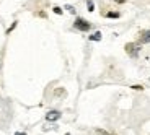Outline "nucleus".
<instances>
[{"label":"nucleus","instance_id":"1","mask_svg":"<svg viewBox=\"0 0 150 135\" xmlns=\"http://www.w3.org/2000/svg\"><path fill=\"white\" fill-rule=\"evenodd\" d=\"M74 28L75 30H79V31H88L91 28V25L86 21V20H83V18H77L75 23H74Z\"/></svg>","mask_w":150,"mask_h":135},{"label":"nucleus","instance_id":"2","mask_svg":"<svg viewBox=\"0 0 150 135\" xmlns=\"http://www.w3.org/2000/svg\"><path fill=\"white\" fill-rule=\"evenodd\" d=\"M126 52L129 54V56H137V52H139V47L134 44V42H129V44H126Z\"/></svg>","mask_w":150,"mask_h":135},{"label":"nucleus","instance_id":"3","mask_svg":"<svg viewBox=\"0 0 150 135\" xmlns=\"http://www.w3.org/2000/svg\"><path fill=\"white\" fill-rule=\"evenodd\" d=\"M59 117H60L59 111H49V112L46 114V119H47V120H57Z\"/></svg>","mask_w":150,"mask_h":135},{"label":"nucleus","instance_id":"4","mask_svg":"<svg viewBox=\"0 0 150 135\" xmlns=\"http://www.w3.org/2000/svg\"><path fill=\"white\" fill-rule=\"evenodd\" d=\"M139 42H142V44H145V42H150V31H142V33H140Z\"/></svg>","mask_w":150,"mask_h":135},{"label":"nucleus","instance_id":"5","mask_svg":"<svg viewBox=\"0 0 150 135\" xmlns=\"http://www.w3.org/2000/svg\"><path fill=\"white\" fill-rule=\"evenodd\" d=\"M103 16H106V18H119L121 13L119 11H103Z\"/></svg>","mask_w":150,"mask_h":135},{"label":"nucleus","instance_id":"6","mask_svg":"<svg viewBox=\"0 0 150 135\" xmlns=\"http://www.w3.org/2000/svg\"><path fill=\"white\" fill-rule=\"evenodd\" d=\"M90 41H101V33H100V31L93 33V34L90 36Z\"/></svg>","mask_w":150,"mask_h":135},{"label":"nucleus","instance_id":"7","mask_svg":"<svg viewBox=\"0 0 150 135\" xmlns=\"http://www.w3.org/2000/svg\"><path fill=\"white\" fill-rule=\"evenodd\" d=\"M86 7H88V11H93L95 10V5H93V2H91V0H88V2H86Z\"/></svg>","mask_w":150,"mask_h":135},{"label":"nucleus","instance_id":"8","mask_svg":"<svg viewBox=\"0 0 150 135\" xmlns=\"http://www.w3.org/2000/svg\"><path fill=\"white\" fill-rule=\"evenodd\" d=\"M52 10H54V13H57V15H62V8H59V7H54Z\"/></svg>","mask_w":150,"mask_h":135},{"label":"nucleus","instance_id":"9","mask_svg":"<svg viewBox=\"0 0 150 135\" xmlns=\"http://www.w3.org/2000/svg\"><path fill=\"white\" fill-rule=\"evenodd\" d=\"M131 88H132V90H139V91H140V90H144V88L140 86V85H132Z\"/></svg>","mask_w":150,"mask_h":135},{"label":"nucleus","instance_id":"10","mask_svg":"<svg viewBox=\"0 0 150 135\" xmlns=\"http://www.w3.org/2000/svg\"><path fill=\"white\" fill-rule=\"evenodd\" d=\"M15 26H16V21L13 23V25H11L10 28H8V30H7V33H11V31H13V28H15Z\"/></svg>","mask_w":150,"mask_h":135},{"label":"nucleus","instance_id":"11","mask_svg":"<svg viewBox=\"0 0 150 135\" xmlns=\"http://www.w3.org/2000/svg\"><path fill=\"white\" fill-rule=\"evenodd\" d=\"M65 8H67V10L70 11V13H75V8H74V7H70V5H67Z\"/></svg>","mask_w":150,"mask_h":135},{"label":"nucleus","instance_id":"12","mask_svg":"<svg viewBox=\"0 0 150 135\" xmlns=\"http://www.w3.org/2000/svg\"><path fill=\"white\" fill-rule=\"evenodd\" d=\"M114 2H116V4H126L127 0H114Z\"/></svg>","mask_w":150,"mask_h":135},{"label":"nucleus","instance_id":"13","mask_svg":"<svg viewBox=\"0 0 150 135\" xmlns=\"http://www.w3.org/2000/svg\"><path fill=\"white\" fill-rule=\"evenodd\" d=\"M15 135H26V134H23V132H16Z\"/></svg>","mask_w":150,"mask_h":135},{"label":"nucleus","instance_id":"14","mask_svg":"<svg viewBox=\"0 0 150 135\" xmlns=\"http://www.w3.org/2000/svg\"><path fill=\"white\" fill-rule=\"evenodd\" d=\"M65 135H70V134H65Z\"/></svg>","mask_w":150,"mask_h":135}]
</instances>
